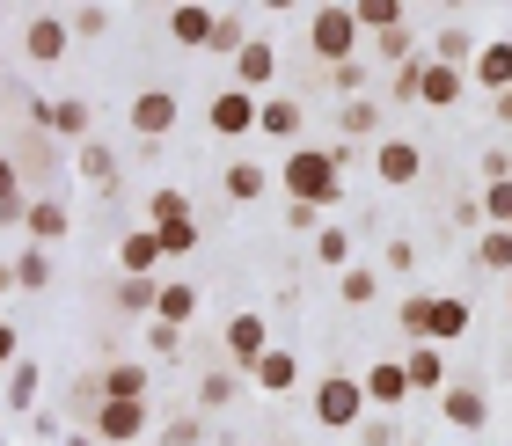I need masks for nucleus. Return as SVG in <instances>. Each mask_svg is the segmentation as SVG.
Listing matches in <instances>:
<instances>
[{
    "label": "nucleus",
    "mask_w": 512,
    "mask_h": 446,
    "mask_svg": "<svg viewBox=\"0 0 512 446\" xmlns=\"http://www.w3.org/2000/svg\"><path fill=\"white\" fill-rule=\"evenodd\" d=\"M337 169H344L337 154H322V147H293V154H286V169H278V183H286V198H293V205H315V213H322V205H337V198H344Z\"/></svg>",
    "instance_id": "f257e3e1"
},
{
    "label": "nucleus",
    "mask_w": 512,
    "mask_h": 446,
    "mask_svg": "<svg viewBox=\"0 0 512 446\" xmlns=\"http://www.w3.org/2000/svg\"><path fill=\"white\" fill-rule=\"evenodd\" d=\"M403 330L425 337V344H454L461 330H469V300H454V293H410L403 300Z\"/></svg>",
    "instance_id": "f03ea898"
},
{
    "label": "nucleus",
    "mask_w": 512,
    "mask_h": 446,
    "mask_svg": "<svg viewBox=\"0 0 512 446\" xmlns=\"http://www.w3.org/2000/svg\"><path fill=\"white\" fill-rule=\"evenodd\" d=\"M366 410H374V403H366V388L352 381V373H330V381H315V425H330V432H352Z\"/></svg>",
    "instance_id": "7ed1b4c3"
},
{
    "label": "nucleus",
    "mask_w": 512,
    "mask_h": 446,
    "mask_svg": "<svg viewBox=\"0 0 512 446\" xmlns=\"http://www.w3.org/2000/svg\"><path fill=\"white\" fill-rule=\"evenodd\" d=\"M308 44H315V59H322V66H344V59L359 52V15H352V8H315Z\"/></svg>",
    "instance_id": "20e7f679"
},
{
    "label": "nucleus",
    "mask_w": 512,
    "mask_h": 446,
    "mask_svg": "<svg viewBox=\"0 0 512 446\" xmlns=\"http://www.w3.org/2000/svg\"><path fill=\"white\" fill-rule=\"evenodd\" d=\"M256 117H264V103H256L249 88H220L213 110H205V125H213L220 139H242V132H256Z\"/></svg>",
    "instance_id": "39448f33"
},
{
    "label": "nucleus",
    "mask_w": 512,
    "mask_h": 446,
    "mask_svg": "<svg viewBox=\"0 0 512 446\" xmlns=\"http://www.w3.org/2000/svg\"><path fill=\"white\" fill-rule=\"evenodd\" d=\"M176 117H183V103L169 96V88H147V96H132V132H139V139L176 132Z\"/></svg>",
    "instance_id": "423d86ee"
},
{
    "label": "nucleus",
    "mask_w": 512,
    "mask_h": 446,
    "mask_svg": "<svg viewBox=\"0 0 512 446\" xmlns=\"http://www.w3.org/2000/svg\"><path fill=\"white\" fill-rule=\"evenodd\" d=\"M88 425H96L103 446H132L139 432H147V403H103L96 417H88Z\"/></svg>",
    "instance_id": "0eeeda50"
},
{
    "label": "nucleus",
    "mask_w": 512,
    "mask_h": 446,
    "mask_svg": "<svg viewBox=\"0 0 512 446\" xmlns=\"http://www.w3.org/2000/svg\"><path fill=\"white\" fill-rule=\"evenodd\" d=\"M366 403L374 410H403L410 403V373H403V359H381V366H366Z\"/></svg>",
    "instance_id": "6e6552de"
},
{
    "label": "nucleus",
    "mask_w": 512,
    "mask_h": 446,
    "mask_svg": "<svg viewBox=\"0 0 512 446\" xmlns=\"http://www.w3.org/2000/svg\"><path fill=\"white\" fill-rule=\"evenodd\" d=\"M227 359H235L242 373H256V359H264V351H271V337H264V315H235V322H227Z\"/></svg>",
    "instance_id": "1a4fd4ad"
},
{
    "label": "nucleus",
    "mask_w": 512,
    "mask_h": 446,
    "mask_svg": "<svg viewBox=\"0 0 512 446\" xmlns=\"http://www.w3.org/2000/svg\"><path fill=\"white\" fill-rule=\"evenodd\" d=\"M374 176H381V183H417V176H425L417 139H381V147H374Z\"/></svg>",
    "instance_id": "9d476101"
},
{
    "label": "nucleus",
    "mask_w": 512,
    "mask_h": 446,
    "mask_svg": "<svg viewBox=\"0 0 512 446\" xmlns=\"http://www.w3.org/2000/svg\"><path fill=\"white\" fill-rule=\"evenodd\" d=\"M461 88H469V74H461V66H439V59H425V74H417V103L447 110V103H461Z\"/></svg>",
    "instance_id": "9b49d317"
},
{
    "label": "nucleus",
    "mask_w": 512,
    "mask_h": 446,
    "mask_svg": "<svg viewBox=\"0 0 512 446\" xmlns=\"http://www.w3.org/2000/svg\"><path fill=\"white\" fill-rule=\"evenodd\" d=\"M22 52H30V66H59L66 59V22L59 15H37L30 30H22Z\"/></svg>",
    "instance_id": "f8f14e48"
},
{
    "label": "nucleus",
    "mask_w": 512,
    "mask_h": 446,
    "mask_svg": "<svg viewBox=\"0 0 512 446\" xmlns=\"http://www.w3.org/2000/svg\"><path fill=\"white\" fill-rule=\"evenodd\" d=\"M403 373H410V395H447V359H439V344H417L403 359Z\"/></svg>",
    "instance_id": "ddd939ff"
},
{
    "label": "nucleus",
    "mask_w": 512,
    "mask_h": 446,
    "mask_svg": "<svg viewBox=\"0 0 512 446\" xmlns=\"http://www.w3.org/2000/svg\"><path fill=\"white\" fill-rule=\"evenodd\" d=\"M476 88H491V96L512 88V37H498V44H483V52H476Z\"/></svg>",
    "instance_id": "4468645a"
},
{
    "label": "nucleus",
    "mask_w": 512,
    "mask_h": 446,
    "mask_svg": "<svg viewBox=\"0 0 512 446\" xmlns=\"http://www.w3.org/2000/svg\"><path fill=\"white\" fill-rule=\"evenodd\" d=\"M103 403H147V366H132V359L103 366Z\"/></svg>",
    "instance_id": "2eb2a0df"
},
{
    "label": "nucleus",
    "mask_w": 512,
    "mask_h": 446,
    "mask_svg": "<svg viewBox=\"0 0 512 446\" xmlns=\"http://www.w3.org/2000/svg\"><path fill=\"white\" fill-rule=\"evenodd\" d=\"M439 410H447V425H461V432H483V417H491L483 388H447V395H439Z\"/></svg>",
    "instance_id": "dca6fc26"
},
{
    "label": "nucleus",
    "mask_w": 512,
    "mask_h": 446,
    "mask_svg": "<svg viewBox=\"0 0 512 446\" xmlns=\"http://www.w3.org/2000/svg\"><path fill=\"white\" fill-rule=\"evenodd\" d=\"M22 227H30V249H52L59 234H66V205L59 198H37L30 213H22Z\"/></svg>",
    "instance_id": "f3484780"
},
{
    "label": "nucleus",
    "mask_w": 512,
    "mask_h": 446,
    "mask_svg": "<svg viewBox=\"0 0 512 446\" xmlns=\"http://www.w3.org/2000/svg\"><path fill=\"white\" fill-rule=\"evenodd\" d=\"M271 66H278V52H271L264 37H249V44H242V59H235V88H249V96H256V88L271 81Z\"/></svg>",
    "instance_id": "a211bd4d"
},
{
    "label": "nucleus",
    "mask_w": 512,
    "mask_h": 446,
    "mask_svg": "<svg viewBox=\"0 0 512 446\" xmlns=\"http://www.w3.org/2000/svg\"><path fill=\"white\" fill-rule=\"evenodd\" d=\"M249 381L264 388V395H286V388L300 381V359H293V351H264V359H256V373H249Z\"/></svg>",
    "instance_id": "6ab92c4d"
},
{
    "label": "nucleus",
    "mask_w": 512,
    "mask_h": 446,
    "mask_svg": "<svg viewBox=\"0 0 512 446\" xmlns=\"http://www.w3.org/2000/svg\"><path fill=\"white\" fill-rule=\"evenodd\" d=\"M118 264H125V278H147V271L161 264V242H154V227L125 234V242H118Z\"/></svg>",
    "instance_id": "aec40b11"
},
{
    "label": "nucleus",
    "mask_w": 512,
    "mask_h": 446,
    "mask_svg": "<svg viewBox=\"0 0 512 446\" xmlns=\"http://www.w3.org/2000/svg\"><path fill=\"white\" fill-rule=\"evenodd\" d=\"M264 169H256V161H227V169H220V191L227 198H235V205H249V198H264Z\"/></svg>",
    "instance_id": "412c9836"
},
{
    "label": "nucleus",
    "mask_w": 512,
    "mask_h": 446,
    "mask_svg": "<svg viewBox=\"0 0 512 446\" xmlns=\"http://www.w3.org/2000/svg\"><path fill=\"white\" fill-rule=\"evenodd\" d=\"M213 8H169V37L176 44H213Z\"/></svg>",
    "instance_id": "4be33fe9"
},
{
    "label": "nucleus",
    "mask_w": 512,
    "mask_h": 446,
    "mask_svg": "<svg viewBox=\"0 0 512 446\" xmlns=\"http://www.w3.org/2000/svg\"><path fill=\"white\" fill-rule=\"evenodd\" d=\"M22 213H30V198H22V169L0 154V227H15Z\"/></svg>",
    "instance_id": "5701e85b"
},
{
    "label": "nucleus",
    "mask_w": 512,
    "mask_h": 446,
    "mask_svg": "<svg viewBox=\"0 0 512 446\" xmlns=\"http://www.w3.org/2000/svg\"><path fill=\"white\" fill-rule=\"evenodd\" d=\"M256 132H271V139H300V103H293V96H271L264 117H256Z\"/></svg>",
    "instance_id": "b1692460"
},
{
    "label": "nucleus",
    "mask_w": 512,
    "mask_h": 446,
    "mask_svg": "<svg viewBox=\"0 0 512 446\" xmlns=\"http://www.w3.org/2000/svg\"><path fill=\"white\" fill-rule=\"evenodd\" d=\"M191 315H198V293H191V286H161V300H154V322H169V330H183Z\"/></svg>",
    "instance_id": "393cba45"
},
{
    "label": "nucleus",
    "mask_w": 512,
    "mask_h": 446,
    "mask_svg": "<svg viewBox=\"0 0 512 446\" xmlns=\"http://www.w3.org/2000/svg\"><path fill=\"white\" fill-rule=\"evenodd\" d=\"M81 176L96 183V191H110V183H118V154H110L103 139H88V147H81Z\"/></svg>",
    "instance_id": "a878e982"
},
{
    "label": "nucleus",
    "mask_w": 512,
    "mask_h": 446,
    "mask_svg": "<svg viewBox=\"0 0 512 446\" xmlns=\"http://www.w3.org/2000/svg\"><path fill=\"white\" fill-rule=\"evenodd\" d=\"M337 125H344V139H374V132H381V103H366V96H359V103H344V110H337Z\"/></svg>",
    "instance_id": "bb28decb"
},
{
    "label": "nucleus",
    "mask_w": 512,
    "mask_h": 446,
    "mask_svg": "<svg viewBox=\"0 0 512 446\" xmlns=\"http://www.w3.org/2000/svg\"><path fill=\"white\" fill-rule=\"evenodd\" d=\"M15 286H22V293H44V286H52V256H44V249H22V256H15Z\"/></svg>",
    "instance_id": "cd10ccee"
},
{
    "label": "nucleus",
    "mask_w": 512,
    "mask_h": 446,
    "mask_svg": "<svg viewBox=\"0 0 512 446\" xmlns=\"http://www.w3.org/2000/svg\"><path fill=\"white\" fill-rule=\"evenodd\" d=\"M315 256L330 271H352V234H344V227H315Z\"/></svg>",
    "instance_id": "c85d7f7f"
},
{
    "label": "nucleus",
    "mask_w": 512,
    "mask_h": 446,
    "mask_svg": "<svg viewBox=\"0 0 512 446\" xmlns=\"http://www.w3.org/2000/svg\"><path fill=\"white\" fill-rule=\"evenodd\" d=\"M432 52H439V66H461V74L476 66V44H469V30H439V37H432Z\"/></svg>",
    "instance_id": "c756f323"
},
{
    "label": "nucleus",
    "mask_w": 512,
    "mask_h": 446,
    "mask_svg": "<svg viewBox=\"0 0 512 446\" xmlns=\"http://www.w3.org/2000/svg\"><path fill=\"white\" fill-rule=\"evenodd\" d=\"M154 242H161V256H191L198 249V220H161Z\"/></svg>",
    "instance_id": "7c9ffc66"
},
{
    "label": "nucleus",
    "mask_w": 512,
    "mask_h": 446,
    "mask_svg": "<svg viewBox=\"0 0 512 446\" xmlns=\"http://www.w3.org/2000/svg\"><path fill=\"white\" fill-rule=\"evenodd\" d=\"M476 264H483V271H512V234H505V227L476 234Z\"/></svg>",
    "instance_id": "2f4dec72"
},
{
    "label": "nucleus",
    "mask_w": 512,
    "mask_h": 446,
    "mask_svg": "<svg viewBox=\"0 0 512 446\" xmlns=\"http://www.w3.org/2000/svg\"><path fill=\"white\" fill-rule=\"evenodd\" d=\"M352 15H359V30H374V37L381 30H403V8H395V0H359Z\"/></svg>",
    "instance_id": "473e14b6"
},
{
    "label": "nucleus",
    "mask_w": 512,
    "mask_h": 446,
    "mask_svg": "<svg viewBox=\"0 0 512 446\" xmlns=\"http://www.w3.org/2000/svg\"><path fill=\"white\" fill-rule=\"evenodd\" d=\"M337 293H344V308H366V300H374V293H381V278H374V271H366V264H352V271H344V278H337Z\"/></svg>",
    "instance_id": "72a5a7b5"
},
{
    "label": "nucleus",
    "mask_w": 512,
    "mask_h": 446,
    "mask_svg": "<svg viewBox=\"0 0 512 446\" xmlns=\"http://www.w3.org/2000/svg\"><path fill=\"white\" fill-rule=\"evenodd\" d=\"M154 300H161V286H154V278H118V308H132V315H154Z\"/></svg>",
    "instance_id": "f704fd0d"
},
{
    "label": "nucleus",
    "mask_w": 512,
    "mask_h": 446,
    "mask_svg": "<svg viewBox=\"0 0 512 446\" xmlns=\"http://www.w3.org/2000/svg\"><path fill=\"white\" fill-rule=\"evenodd\" d=\"M147 213H154V227H161V220H191V198H183L176 183H161V191L147 198Z\"/></svg>",
    "instance_id": "c9c22d12"
},
{
    "label": "nucleus",
    "mask_w": 512,
    "mask_h": 446,
    "mask_svg": "<svg viewBox=\"0 0 512 446\" xmlns=\"http://www.w3.org/2000/svg\"><path fill=\"white\" fill-rule=\"evenodd\" d=\"M410 44H417V37H410V22H403V30H381V37H374V59H388V66H410Z\"/></svg>",
    "instance_id": "e433bc0d"
},
{
    "label": "nucleus",
    "mask_w": 512,
    "mask_h": 446,
    "mask_svg": "<svg viewBox=\"0 0 512 446\" xmlns=\"http://www.w3.org/2000/svg\"><path fill=\"white\" fill-rule=\"evenodd\" d=\"M198 403H205V410H227V403H235V373H205V381H198Z\"/></svg>",
    "instance_id": "4c0bfd02"
},
{
    "label": "nucleus",
    "mask_w": 512,
    "mask_h": 446,
    "mask_svg": "<svg viewBox=\"0 0 512 446\" xmlns=\"http://www.w3.org/2000/svg\"><path fill=\"white\" fill-rule=\"evenodd\" d=\"M30 403H37V366L22 359L15 366V388H8V410H30Z\"/></svg>",
    "instance_id": "58836bf2"
},
{
    "label": "nucleus",
    "mask_w": 512,
    "mask_h": 446,
    "mask_svg": "<svg viewBox=\"0 0 512 446\" xmlns=\"http://www.w3.org/2000/svg\"><path fill=\"white\" fill-rule=\"evenodd\" d=\"M242 44H249V37H242V15H220V22H213V52H235V59H242Z\"/></svg>",
    "instance_id": "ea45409f"
},
{
    "label": "nucleus",
    "mask_w": 512,
    "mask_h": 446,
    "mask_svg": "<svg viewBox=\"0 0 512 446\" xmlns=\"http://www.w3.org/2000/svg\"><path fill=\"white\" fill-rule=\"evenodd\" d=\"M483 220L512 227V183H491V191H483Z\"/></svg>",
    "instance_id": "a19ab883"
},
{
    "label": "nucleus",
    "mask_w": 512,
    "mask_h": 446,
    "mask_svg": "<svg viewBox=\"0 0 512 446\" xmlns=\"http://www.w3.org/2000/svg\"><path fill=\"white\" fill-rule=\"evenodd\" d=\"M322 81H330V88H344V96H352V88L366 81V59H344V66H322Z\"/></svg>",
    "instance_id": "79ce46f5"
},
{
    "label": "nucleus",
    "mask_w": 512,
    "mask_h": 446,
    "mask_svg": "<svg viewBox=\"0 0 512 446\" xmlns=\"http://www.w3.org/2000/svg\"><path fill=\"white\" fill-rule=\"evenodd\" d=\"M198 439H205L198 417H176V425H161V446H198Z\"/></svg>",
    "instance_id": "37998d69"
},
{
    "label": "nucleus",
    "mask_w": 512,
    "mask_h": 446,
    "mask_svg": "<svg viewBox=\"0 0 512 446\" xmlns=\"http://www.w3.org/2000/svg\"><path fill=\"white\" fill-rule=\"evenodd\" d=\"M417 74H425V59H410V66H395V103H417Z\"/></svg>",
    "instance_id": "c03bdc74"
},
{
    "label": "nucleus",
    "mask_w": 512,
    "mask_h": 446,
    "mask_svg": "<svg viewBox=\"0 0 512 446\" xmlns=\"http://www.w3.org/2000/svg\"><path fill=\"white\" fill-rule=\"evenodd\" d=\"M366 446H403V439H395V425H388V417H366V432H359Z\"/></svg>",
    "instance_id": "a18cd8bd"
},
{
    "label": "nucleus",
    "mask_w": 512,
    "mask_h": 446,
    "mask_svg": "<svg viewBox=\"0 0 512 446\" xmlns=\"http://www.w3.org/2000/svg\"><path fill=\"white\" fill-rule=\"evenodd\" d=\"M483 176H491V183H512V154L491 147V154H483Z\"/></svg>",
    "instance_id": "49530a36"
},
{
    "label": "nucleus",
    "mask_w": 512,
    "mask_h": 446,
    "mask_svg": "<svg viewBox=\"0 0 512 446\" xmlns=\"http://www.w3.org/2000/svg\"><path fill=\"white\" fill-rule=\"evenodd\" d=\"M410 264H417V249L403 242V234H395V242H388V271H410Z\"/></svg>",
    "instance_id": "de8ad7c7"
},
{
    "label": "nucleus",
    "mask_w": 512,
    "mask_h": 446,
    "mask_svg": "<svg viewBox=\"0 0 512 446\" xmlns=\"http://www.w3.org/2000/svg\"><path fill=\"white\" fill-rule=\"evenodd\" d=\"M147 344H154V351H176V344H183V330H169V322H154V330H147Z\"/></svg>",
    "instance_id": "09e8293b"
},
{
    "label": "nucleus",
    "mask_w": 512,
    "mask_h": 446,
    "mask_svg": "<svg viewBox=\"0 0 512 446\" xmlns=\"http://www.w3.org/2000/svg\"><path fill=\"white\" fill-rule=\"evenodd\" d=\"M8 359H15V330L0 322V366H8Z\"/></svg>",
    "instance_id": "8fccbe9b"
},
{
    "label": "nucleus",
    "mask_w": 512,
    "mask_h": 446,
    "mask_svg": "<svg viewBox=\"0 0 512 446\" xmlns=\"http://www.w3.org/2000/svg\"><path fill=\"white\" fill-rule=\"evenodd\" d=\"M491 110H498V125H512V88H505V96H498Z\"/></svg>",
    "instance_id": "3c124183"
},
{
    "label": "nucleus",
    "mask_w": 512,
    "mask_h": 446,
    "mask_svg": "<svg viewBox=\"0 0 512 446\" xmlns=\"http://www.w3.org/2000/svg\"><path fill=\"white\" fill-rule=\"evenodd\" d=\"M8 286H15V264H0V293H8Z\"/></svg>",
    "instance_id": "603ef678"
},
{
    "label": "nucleus",
    "mask_w": 512,
    "mask_h": 446,
    "mask_svg": "<svg viewBox=\"0 0 512 446\" xmlns=\"http://www.w3.org/2000/svg\"><path fill=\"white\" fill-rule=\"evenodd\" d=\"M505 300H512V286H505Z\"/></svg>",
    "instance_id": "864d4df0"
},
{
    "label": "nucleus",
    "mask_w": 512,
    "mask_h": 446,
    "mask_svg": "<svg viewBox=\"0 0 512 446\" xmlns=\"http://www.w3.org/2000/svg\"><path fill=\"white\" fill-rule=\"evenodd\" d=\"M505 234H512V227H505Z\"/></svg>",
    "instance_id": "5fc2aeb1"
}]
</instances>
